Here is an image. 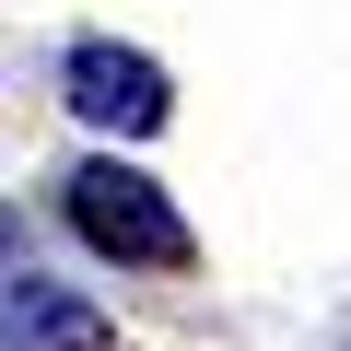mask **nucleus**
Wrapping results in <instances>:
<instances>
[{"mask_svg":"<svg viewBox=\"0 0 351 351\" xmlns=\"http://www.w3.org/2000/svg\"><path fill=\"white\" fill-rule=\"evenodd\" d=\"M117 328L71 293V281H47V269H24L12 258V304H0V351H106Z\"/></svg>","mask_w":351,"mask_h":351,"instance_id":"nucleus-3","label":"nucleus"},{"mask_svg":"<svg viewBox=\"0 0 351 351\" xmlns=\"http://www.w3.org/2000/svg\"><path fill=\"white\" fill-rule=\"evenodd\" d=\"M59 82H71V117H82V129H117V141H152V129L176 117L164 71H152L141 47H106V36H94V47H71V71H59Z\"/></svg>","mask_w":351,"mask_h":351,"instance_id":"nucleus-2","label":"nucleus"},{"mask_svg":"<svg viewBox=\"0 0 351 351\" xmlns=\"http://www.w3.org/2000/svg\"><path fill=\"white\" fill-rule=\"evenodd\" d=\"M71 234L94 246V258H117V269H188L199 258V234L176 223V199L152 188L141 164H117V152H94V164H71Z\"/></svg>","mask_w":351,"mask_h":351,"instance_id":"nucleus-1","label":"nucleus"}]
</instances>
